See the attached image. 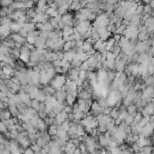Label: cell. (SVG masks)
Segmentation results:
<instances>
[{"label": "cell", "mask_w": 154, "mask_h": 154, "mask_svg": "<svg viewBox=\"0 0 154 154\" xmlns=\"http://www.w3.org/2000/svg\"><path fill=\"white\" fill-rule=\"evenodd\" d=\"M66 81H67V78H66L65 74H59V73H57L54 78L52 79V81L50 82V85L53 88H55V90L62 89L63 86L66 83Z\"/></svg>", "instance_id": "obj_1"}, {"label": "cell", "mask_w": 154, "mask_h": 154, "mask_svg": "<svg viewBox=\"0 0 154 154\" xmlns=\"http://www.w3.org/2000/svg\"><path fill=\"white\" fill-rule=\"evenodd\" d=\"M30 55L31 52L29 51L27 46L24 45H22V47L20 48V57H19L21 61L27 65L28 63L30 62Z\"/></svg>", "instance_id": "obj_2"}, {"label": "cell", "mask_w": 154, "mask_h": 154, "mask_svg": "<svg viewBox=\"0 0 154 154\" xmlns=\"http://www.w3.org/2000/svg\"><path fill=\"white\" fill-rule=\"evenodd\" d=\"M80 68H74V67H71L69 69L67 73H66V78L70 79L72 81H76L79 79V74H80Z\"/></svg>", "instance_id": "obj_3"}, {"label": "cell", "mask_w": 154, "mask_h": 154, "mask_svg": "<svg viewBox=\"0 0 154 154\" xmlns=\"http://www.w3.org/2000/svg\"><path fill=\"white\" fill-rule=\"evenodd\" d=\"M67 118H68V113H66L65 111H62V112H60L59 113L56 114L55 124L61 125L63 122H65V121H67Z\"/></svg>", "instance_id": "obj_4"}, {"label": "cell", "mask_w": 154, "mask_h": 154, "mask_svg": "<svg viewBox=\"0 0 154 154\" xmlns=\"http://www.w3.org/2000/svg\"><path fill=\"white\" fill-rule=\"evenodd\" d=\"M52 81V78L48 75L45 70H42L40 72V83L43 85H48Z\"/></svg>", "instance_id": "obj_5"}, {"label": "cell", "mask_w": 154, "mask_h": 154, "mask_svg": "<svg viewBox=\"0 0 154 154\" xmlns=\"http://www.w3.org/2000/svg\"><path fill=\"white\" fill-rule=\"evenodd\" d=\"M10 37L14 40L15 43H18V44H21L22 45H24L25 43H26V38L21 36L19 34H10Z\"/></svg>", "instance_id": "obj_6"}, {"label": "cell", "mask_w": 154, "mask_h": 154, "mask_svg": "<svg viewBox=\"0 0 154 154\" xmlns=\"http://www.w3.org/2000/svg\"><path fill=\"white\" fill-rule=\"evenodd\" d=\"M22 26H21L20 24H18L17 22L16 21H13L12 22V24H10V30H11V33H14V34H17L19 30H20Z\"/></svg>", "instance_id": "obj_7"}, {"label": "cell", "mask_w": 154, "mask_h": 154, "mask_svg": "<svg viewBox=\"0 0 154 154\" xmlns=\"http://www.w3.org/2000/svg\"><path fill=\"white\" fill-rule=\"evenodd\" d=\"M127 112L128 113L130 114V115H132V116H135L136 115V113H138V109H137V106L133 104V103H131L130 105L127 107Z\"/></svg>", "instance_id": "obj_8"}, {"label": "cell", "mask_w": 154, "mask_h": 154, "mask_svg": "<svg viewBox=\"0 0 154 154\" xmlns=\"http://www.w3.org/2000/svg\"><path fill=\"white\" fill-rule=\"evenodd\" d=\"M73 16L71 13H66L64 16H62V21L65 23V24L69 22H73Z\"/></svg>", "instance_id": "obj_9"}, {"label": "cell", "mask_w": 154, "mask_h": 154, "mask_svg": "<svg viewBox=\"0 0 154 154\" xmlns=\"http://www.w3.org/2000/svg\"><path fill=\"white\" fill-rule=\"evenodd\" d=\"M153 151L152 146H143L140 149V152L141 154H151Z\"/></svg>", "instance_id": "obj_10"}, {"label": "cell", "mask_w": 154, "mask_h": 154, "mask_svg": "<svg viewBox=\"0 0 154 154\" xmlns=\"http://www.w3.org/2000/svg\"><path fill=\"white\" fill-rule=\"evenodd\" d=\"M22 27L25 29L29 33V32L35 30V24H34V23H24Z\"/></svg>", "instance_id": "obj_11"}, {"label": "cell", "mask_w": 154, "mask_h": 154, "mask_svg": "<svg viewBox=\"0 0 154 154\" xmlns=\"http://www.w3.org/2000/svg\"><path fill=\"white\" fill-rule=\"evenodd\" d=\"M75 100L76 98L74 96H73L72 94H70V93H67V96H66V100H65V102H66V104H68V105H71L73 106L74 103H75Z\"/></svg>", "instance_id": "obj_12"}, {"label": "cell", "mask_w": 154, "mask_h": 154, "mask_svg": "<svg viewBox=\"0 0 154 154\" xmlns=\"http://www.w3.org/2000/svg\"><path fill=\"white\" fill-rule=\"evenodd\" d=\"M111 35H112V33L106 30L105 32H104V33H103V34H100V39H102L103 41L106 42V41H108V40L110 39V36H111Z\"/></svg>", "instance_id": "obj_13"}, {"label": "cell", "mask_w": 154, "mask_h": 154, "mask_svg": "<svg viewBox=\"0 0 154 154\" xmlns=\"http://www.w3.org/2000/svg\"><path fill=\"white\" fill-rule=\"evenodd\" d=\"M141 119H142V114H141L140 112H138V113H136V115L134 116V121H133V122L132 123L135 124V125H137L138 123L141 121Z\"/></svg>", "instance_id": "obj_14"}, {"label": "cell", "mask_w": 154, "mask_h": 154, "mask_svg": "<svg viewBox=\"0 0 154 154\" xmlns=\"http://www.w3.org/2000/svg\"><path fill=\"white\" fill-rule=\"evenodd\" d=\"M35 16H36V13H35V10H34V7L26 9V16L30 17V18H34Z\"/></svg>", "instance_id": "obj_15"}, {"label": "cell", "mask_w": 154, "mask_h": 154, "mask_svg": "<svg viewBox=\"0 0 154 154\" xmlns=\"http://www.w3.org/2000/svg\"><path fill=\"white\" fill-rule=\"evenodd\" d=\"M36 144H37L39 147H41L42 149L45 147V145L47 144V142L45 141V140H44V138L43 137H40V138H38L37 140H36Z\"/></svg>", "instance_id": "obj_16"}, {"label": "cell", "mask_w": 154, "mask_h": 154, "mask_svg": "<svg viewBox=\"0 0 154 154\" xmlns=\"http://www.w3.org/2000/svg\"><path fill=\"white\" fill-rule=\"evenodd\" d=\"M81 48H82V51L85 52V53H86V52H88L89 50H91V49H92V45H90L89 43H87V42L84 41V42H83V45H82V46Z\"/></svg>", "instance_id": "obj_17"}, {"label": "cell", "mask_w": 154, "mask_h": 154, "mask_svg": "<svg viewBox=\"0 0 154 154\" xmlns=\"http://www.w3.org/2000/svg\"><path fill=\"white\" fill-rule=\"evenodd\" d=\"M14 3V0H0V5L2 7H10Z\"/></svg>", "instance_id": "obj_18"}, {"label": "cell", "mask_w": 154, "mask_h": 154, "mask_svg": "<svg viewBox=\"0 0 154 154\" xmlns=\"http://www.w3.org/2000/svg\"><path fill=\"white\" fill-rule=\"evenodd\" d=\"M97 130H98V131H99V134L101 135V134H104V133H105L107 130H108V129H107L106 125H98V127H97Z\"/></svg>", "instance_id": "obj_19"}, {"label": "cell", "mask_w": 154, "mask_h": 154, "mask_svg": "<svg viewBox=\"0 0 154 154\" xmlns=\"http://www.w3.org/2000/svg\"><path fill=\"white\" fill-rule=\"evenodd\" d=\"M39 104H40V102H38L36 100L34 99L31 101V107H32L33 109L35 110V111H38V109H39Z\"/></svg>", "instance_id": "obj_20"}, {"label": "cell", "mask_w": 154, "mask_h": 154, "mask_svg": "<svg viewBox=\"0 0 154 154\" xmlns=\"http://www.w3.org/2000/svg\"><path fill=\"white\" fill-rule=\"evenodd\" d=\"M10 50L11 49H8V48L1 45L0 46V55H10Z\"/></svg>", "instance_id": "obj_21"}, {"label": "cell", "mask_w": 154, "mask_h": 154, "mask_svg": "<svg viewBox=\"0 0 154 154\" xmlns=\"http://www.w3.org/2000/svg\"><path fill=\"white\" fill-rule=\"evenodd\" d=\"M24 3L25 9H29V8H33V5L34 4V2L33 0H26V1H24Z\"/></svg>", "instance_id": "obj_22"}, {"label": "cell", "mask_w": 154, "mask_h": 154, "mask_svg": "<svg viewBox=\"0 0 154 154\" xmlns=\"http://www.w3.org/2000/svg\"><path fill=\"white\" fill-rule=\"evenodd\" d=\"M61 127L63 128V130H65V131H68V130L70 129V122L68 120L65 121V122H63L61 124Z\"/></svg>", "instance_id": "obj_23"}, {"label": "cell", "mask_w": 154, "mask_h": 154, "mask_svg": "<svg viewBox=\"0 0 154 154\" xmlns=\"http://www.w3.org/2000/svg\"><path fill=\"white\" fill-rule=\"evenodd\" d=\"M133 121H134V116H132V115H128V116L126 117V119L124 120V122L128 124V125H130L131 123L133 122Z\"/></svg>", "instance_id": "obj_24"}, {"label": "cell", "mask_w": 154, "mask_h": 154, "mask_svg": "<svg viewBox=\"0 0 154 154\" xmlns=\"http://www.w3.org/2000/svg\"><path fill=\"white\" fill-rule=\"evenodd\" d=\"M17 34H19L21 36H23V37L26 38V37H27V35H28V32L25 30V29H24V28L22 27L20 30H19V32H18Z\"/></svg>", "instance_id": "obj_25"}, {"label": "cell", "mask_w": 154, "mask_h": 154, "mask_svg": "<svg viewBox=\"0 0 154 154\" xmlns=\"http://www.w3.org/2000/svg\"><path fill=\"white\" fill-rule=\"evenodd\" d=\"M0 131H1V132H4V133H6L7 131V125H6L3 122H0Z\"/></svg>", "instance_id": "obj_26"}, {"label": "cell", "mask_w": 154, "mask_h": 154, "mask_svg": "<svg viewBox=\"0 0 154 154\" xmlns=\"http://www.w3.org/2000/svg\"><path fill=\"white\" fill-rule=\"evenodd\" d=\"M131 148H132V150H133L134 152H138V151H140V145L137 143V142H133V143L131 144Z\"/></svg>", "instance_id": "obj_27"}, {"label": "cell", "mask_w": 154, "mask_h": 154, "mask_svg": "<svg viewBox=\"0 0 154 154\" xmlns=\"http://www.w3.org/2000/svg\"><path fill=\"white\" fill-rule=\"evenodd\" d=\"M63 111H65V113H68V114H69V113H73V106H71V105H68V104H66Z\"/></svg>", "instance_id": "obj_28"}, {"label": "cell", "mask_w": 154, "mask_h": 154, "mask_svg": "<svg viewBox=\"0 0 154 154\" xmlns=\"http://www.w3.org/2000/svg\"><path fill=\"white\" fill-rule=\"evenodd\" d=\"M32 150L34 151V153H38V152H40V151H41L42 148H41V147H39V146H38L37 144L35 143V144H34V145L32 146Z\"/></svg>", "instance_id": "obj_29"}, {"label": "cell", "mask_w": 154, "mask_h": 154, "mask_svg": "<svg viewBox=\"0 0 154 154\" xmlns=\"http://www.w3.org/2000/svg\"><path fill=\"white\" fill-rule=\"evenodd\" d=\"M38 7H43L47 5V0H38V2L36 3Z\"/></svg>", "instance_id": "obj_30"}, {"label": "cell", "mask_w": 154, "mask_h": 154, "mask_svg": "<svg viewBox=\"0 0 154 154\" xmlns=\"http://www.w3.org/2000/svg\"><path fill=\"white\" fill-rule=\"evenodd\" d=\"M122 35L121 34H113V39L115 40V42H119L120 41Z\"/></svg>", "instance_id": "obj_31"}, {"label": "cell", "mask_w": 154, "mask_h": 154, "mask_svg": "<svg viewBox=\"0 0 154 154\" xmlns=\"http://www.w3.org/2000/svg\"><path fill=\"white\" fill-rule=\"evenodd\" d=\"M140 139L139 135H136V134H132V142H136L138 141V140Z\"/></svg>", "instance_id": "obj_32"}, {"label": "cell", "mask_w": 154, "mask_h": 154, "mask_svg": "<svg viewBox=\"0 0 154 154\" xmlns=\"http://www.w3.org/2000/svg\"><path fill=\"white\" fill-rule=\"evenodd\" d=\"M24 154H35L34 152V151L32 150V149H26L25 151H24Z\"/></svg>", "instance_id": "obj_33"}, {"label": "cell", "mask_w": 154, "mask_h": 154, "mask_svg": "<svg viewBox=\"0 0 154 154\" xmlns=\"http://www.w3.org/2000/svg\"><path fill=\"white\" fill-rule=\"evenodd\" d=\"M142 1H143V3H145L146 5H147V4H150V3H151V2L152 1V0H142Z\"/></svg>", "instance_id": "obj_34"}, {"label": "cell", "mask_w": 154, "mask_h": 154, "mask_svg": "<svg viewBox=\"0 0 154 154\" xmlns=\"http://www.w3.org/2000/svg\"><path fill=\"white\" fill-rule=\"evenodd\" d=\"M0 46H1V41H0Z\"/></svg>", "instance_id": "obj_35"}, {"label": "cell", "mask_w": 154, "mask_h": 154, "mask_svg": "<svg viewBox=\"0 0 154 154\" xmlns=\"http://www.w3.org/2000/svg\"><path fill=\"white\" fill-rule=\"evenodd\" d=\"M152 115H153V116H154V113H152Z\"/></svg>", "instance_id": "obj_36"}, {"label": "cell", "mask_w": 154, "mask_h": 154, "mask_svg": "<svg viewBox=\"0 0 154 154\" xmlns=\"http://www.w3.org/2000/svg\"><path fill=\"white\" fill-rule=\"evenodd\" d=\"M153 143H154V142H153Z\"/></svg>", "instance_id": "obj_37"}]
</instances>
